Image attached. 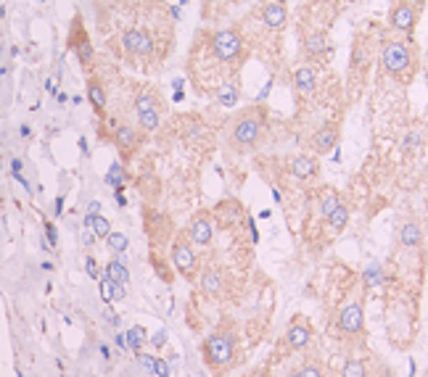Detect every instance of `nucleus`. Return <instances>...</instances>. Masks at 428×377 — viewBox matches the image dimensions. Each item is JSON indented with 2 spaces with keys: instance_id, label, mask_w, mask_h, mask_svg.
<instances>
[{
  "instance_id": "48",
  "label": "nucleus",
  "mask_w": 428,
  "mask_h": 377,
  "mask_svg": "<svg viewBox=\"0 0 428 377\" xmlns=\"http://www.w3.org/2000/svg\"><path fill=\"white\" fill-rule=\"evenodd\" d=\"M80 148H82V153L88 156V140H85V137H80Z\"/></svg>"
},
{
  "instance_id": "20",
  "label": "nucleus",
  "mask_w": 428,
  "mask_h": 377,
  "mask_svg": "<svg viewBox=\"0 0 428 377\" xmlns=\"http://www.w3.org/2000/svg\"><path fill=\"white\" fill-rule=\"evenodd\" d=\"M397 237H400L402 248H420L423 246V227L418 219H407L400 224L397 230Z\"/></svg>"
},
{
  "instance_id": "47",
  "label": "nucleus",
  "mask_w": 428,
  "mask_h": 377,
  "mask_svg": "<svg viewBox=\"0 0 428 377\" xmlns=\"http://www.w3.org/2000/svg\"><path fill=\"white\" fill-rule=\"evenodd\" d=\"M402 3H410V6H415V8H420V6H423V0H402Z\"/></svg>"
},
{
  "instance_id": "7",
  "label": "nucleus",
  "mask_w": 428,
  "mask_h": 377,
  "mask_svg": "<svg viewBox=\"0 0 428 377\" xmlns=\"http://www.w3.org/2000/svg\"><path fill=\"white\" fill-rule=\"evenodd\" d=\"M336 333L341 340H362L365 338V303L362 296L349 299L336 314Z\"/></svg>"
},
{
  "instance_id": "18",
  "label": "nucleus",
  "mask_w": 428,
  "mask_h": 377,
  "mask_svg": "<svg viewBox=\"0 0 428 377\" xmlns=\"http://www.w3.org/2000/svg\"><path fill=\"white\" fill-rule=\"evenodd\" d=\"M291 85H294L299 98H312L318 92V72L309 64L296 66L294 74H291Z\"/></svg>"
},
{
  "instance_id": "19",
  "label": "nucleus",
  "mask_w": 428,
  "mask_h": 377,
  "mask_svg": "<svg viewBox=\"0 0 428 377\" xmlns=\"http://www.w3.org/2000/svg\"><path fill=\"white\" fill-rule=\"evenodd\" d=\"M88 101L93 106V111L98 117H106V108H108V92H106V85L101 82V77H88Z\"/></svg>"
},
{
  "instance_id": "12",
  "label": "nucleus",
  "mask_w": 428,
  "mask_h": 377,
  "mask_svg": "<svg viewBox=\"0 0 428 377\" xmlns=\"http://www.w3.org/2000/svg\"><path fill=\"white\" fill-rule=\"evenodd\" d=\"M143 137L146 132H140L138 124H130V122H111V140L120 148V153L124 158H130L143 145Z\"/></svg>"
},
{
  "instance_id": "21",
  "label": "nucleus",
  "mask_w": 428,
  "mask_h": 377,
  "mask_svg": "<svg viewBox=\"0 0 428 377\" xmlns=\"http://www.w3.org/2000/svg\"><path fill=\"white\" fill-rule=\"evenodd\" d=\"M238 98H241V85H238V79H230V82H225V85H220L212 95L214 103L225 106V108L238 103Z\"/></svg>"
},
{
  "instance_id": "27",
  "label": "nucleus",
  "mask_w": 428,
  "mask_h": 377,
  "mask_svg": "<svg viewBox=\"0 0 428 377\" xmlns=\"http://www.w3.org/2000/svg\"><path fill=\"white\" fill-rule=\"evenodd\" d=\"M124 335H127V349H130L133 353H140L143 351V346L148 343V330L143 325L130 327Z\"/></svg>"
},
{
  "instance_id": "23",
  "label": "nucleus",
  "mask_w": 428,
  "mask_h": 377,
  "mask_svg": "<svg viewBox=\"0 0 428 377\" xmlns=\"http://www.w3.org/2000/svg\"><path fill=\"white\" fill-rule=\"evenodd\" d=\"M98 287H101V299L106 301V303H114V301H124V296H127V285H122V283H114V280H108L106 274L98 280Z\"/></svg>"
},
{
  "instance_id": "44",
  "label": "nucleus",
  "mask_w": 428,
  "mask_h": 377,
  "mask_svg": "<svg viewBox=\"0 0 428 377\" xmlns=\"http://www.w3.org/2000/svg\"><path fill=\"white\" fill-rule=\"evenodd\" d=\"M54 214L56 217H61V214H64V195H58V198H56V203H54Z\"/></svg>"
},
{
  "instance_id": "51",
  "label": "nucleus",
  "mask_w": 428,
  "mask_h": 377,
  "mask_svg": "<svg viewBox=\"0 0 428 377\" xmlns=\"http://www.w3.org/2000/svg\"><path fill=\"white\" fill-rule=\"evenodd\" d=\"M93 3H95V6H104V8H106L111 0H93Z\"/></svg>"
},
{
  "instance_id": "53",
  "label": "nucleus",
  "mask_w": 428,
  "mask_h": 377,
  "mask_svg": "<svg viewBox=\"0 0 428 377\" xmlns=\"http://www.w3.org/2000/svg\"><path fill=\"white\" fill-rule=\"evenodd\" d=\"M40 3H45V0H40Z\"/></svg>"
},
{
  "instance_id": "26",
  "label": "nucleus",
  "mask_w": 428,
  "mask_h": 377,
  "mask_svg": "<svg viewBox=\"0 0 428 377\" xmlns=\"http://www.w3.org/2000/svg\"><path fill=\"white\" fill-rule=\"evenodd\" d=\"M338 377H370V369H368V362L360 359V356H349Z\"/></svg>"
},
{
  "instance_id": "16",
  "label": "nucleus",
  "mask_w": 428,
  "mask_h": 377,
  "mask_svg": "<svg viewBox=\"0 0 428 377\" xmlns=\"http://www.w3.org/2000/svg\"><path fill=\"white\" fill-rule=\"evenodd\" d=\"M199 290L209 299H220L225 293V272L220 267H206L199 272Z\"/></svg>"
},
{
  "instance_id": "5",
  "label": "nucleus",
  "mask_w": 428,
  "mask_h": 377,
  "mask_svg": "<svg viewBox=\"0 0 428 377\" xmlns=\"http://www.w3.org/2000/svg\"><path fill=\"white\" fill-rule=\"evenodd\" d=\"M170 261L174 267V274H180L183 280L193 283L201 272V256L199 248L188 240L186 230L183 233H174L172 243H170Z\"/></svg>"
},
{
  "instance_id": "10",
  "label": "nucleus",
  "mask_w": 428,
  "mask_h": 377,
  "mask_svg": "<svg viewBox=\"0 0 428 377\" xmlns=\"http://www.w3.org/2000/svg\"><path fill=\"white\" fill-rule=\"evenodd\" d=\"M69 48L74 51L82 69L90 74V69L95 66V48L90 37H88V32H85V24H82L80 16H74V24L69 29Z\"/></svg>"
},
{
  "instance_id": "9",
  "label": "nucleus",
  "mask_w": 428,
  "mask_h": 377,
  "mask_svg": "<svg viewBox=\"0 0 428 377\" xmlns=\"http://www.w3.org/2000/svg\"><path fill=\"white\" fill-rule=\"evenodd\" d=\"M214 233H217V224H214V214L212 211H196L193 217H190V221H188L186 227V235L188 240L193 243V246L199 248V251H204V248H209L214 243Z\"/></svg>"
},
{
  "instance_id": "8",
  "label": "nucleus",
  "mask_w": 428,
  "mask_h": 377,
  "mask_svg": "<svg viewBox=\"0 0 428 377\" xmlns=\"http://www.w3.org/2000/svg\"><path fill=\"white\" fill-rule=\"evenodd\" d=\"M312 338H315V330H312L309 317L307 314H296L286 327V333H283L281 349L288 353H302L312 346Z\"/></svg>"
},
{
  "instance_id": "32",
  "label": "nucleus",
  "mask_w": 428,
  "mask_h": 377,
  "mask_svg": "<svg viewBox=\"0 0 428 377\" xmlns=\"http://www.w3.org/2000/svg\"><path fill=\"white\" fill-rule=\"evenodd\" d=\"M90 230H93V235L98 237V240H106L108 233H111V221H108L104 214H98V217L90 221Z\"/></svg>"
},
{
  "instance_id": "52",
  "label": "nucleus",
  "mask_w": 428,
  "mask_h": 377,
  "mask_svg": "<svg viewBox=\"0 0 428 377\" xmlns=\"http://www.w3.org/2000/svg\"><path fill=\"white\" fill-rule=\"evenodd\" d=\"M3 13H6V8H3V6H0V19H3Z\"/></svg>"
},
{
  "instance_id": "39",
  "label": "nucleus",
  "mask_w": 428,
  "mask_h": 377,
  "mask_svg": "<svg viewBox=\"0 0 428 377\" xmlns=\"http://www.w3.org/2000/svg\"><path fill=\"white\" fill-rule=\"evenodd\" d=\"M154 375L170 377V365H167V359H159V356H156V367H154Z\"/></svg>"
},
{
  "instance_id": "50",
  "label": "nucleus",
  "mask_w": 428,
  "mask_h": 377,
  "mask_svg": "<svg viewBox=\"0 0 428 377\" xmlns=\"http://www.w3.org/2000/svg\"><path fill=\"white\" fill-rule=\"evenodd\" d=\"M283 377H299V369H296V367H294V369H288V372H286V375H283Z\"/></svg>"
},
{
  "instance_id": "4",
  "label": "nucleus",
  "mask_w": 428,
  "mask_h": 377,
  "mask_svg": "<svg viewBox=\"0 0 428 377\" xmlns=\"http://www.w3.org/2000/svg\"><path fill=\"white\" fill-rule=\"evenodd\" d=\"M381 66L391 79L410 85L418 74V51L410 37H388L381 45Z\"/></svg>"
},
{
  "instance_id": "3",
  "label": "nucleus",
  "mask_w": 428,
  "mask_h": 377,
  "mask_svg": "<svg viewBox=\"0 0 428 377\" xmlns=\"http://www.w3.org/2000/svg\"><path fill=\"white\" fill-rule=\"evenodd\" d=\"M225 127H228L225 137H228L230 148L238 151V153H249L259 145L262 135L268 130V111H265V106L259 103L249 106L238 114H233Z\"/></svg>"
},
{
  "instance_id": "41",
  "label": "nucleus",
  "mask_w": 428,
  "mask_h": 377,
  "mask_svg": "<svg viewBox=\"0 0 428 377\" xmlns=\"http://www.w3.org/2000/svg\"><path fill=\"white\" fill-rule=\"evenodd\" d=\"M241 377H275L272 372H270L268 367H259V369H252V372H246V375Z\"/></svg>"
},
{
  "instance_id": "29",
  "label": "nucleus",
  "mask_w": 428,
  "mask_h": 377,
  "mask_svg": "<svg viewBox=\"0 0 428 377\" xmlns=\"http://www.w3.org/2000/svg\"><path fill=\"white\" fill-rule=\"evenodd\" d=\"M325 221H328V227H331L334 233H341V230H344V227L349 224V206L344 203V201H341V203H338V208H336L334 214H331V217H328Z\"/></svg>"
},
{
  "instance_id": "6",
  "label": "nucleus",
  "mask_w": 428,
  "mask_h": 377,
  "mask_svg": "<svg viewBox=\"0 0 428 377\" xmlns=\"http://www.w3.org/2000/svg\"><path fill=\"white\" fill-rule=\"evenodd\" d=\"M133 114H135V124L140 127V132H156L161 127V117H164V103L154 90L140 87L133 98Z\"/></svg>"
},
{
  "instance_id": "30",
  "label": "nucleus",
  "mask_w": 428,
  "mask_h": 377,
  "mask_svg": "<svg viewBox=\"0 0 428 377\" xmlns=\"http://www.w3.org/2000/svg\"><path fill=\"white\" fill-rule=\"evenodd\" d=\"M106 246H108V251H111V253L122 256V253L130 248V237H127L124 233H117V230H111V233H108V237H106Z\"/></svg>"
},
{
  "instance_id": "11",
  "label": "nucleus",
  "mask_w": 428,
  "mask_h": 377,
  "mask_svg": "<svg viewBox=\"0 0 428 377\" xmlns=\"http://www.w3.org/2000/svg\"><path fill=\"white\" fill-rule=\"evenodd\" d=\"M146 233L151 240V251H159L167 243H172L174 237V224L167 214H161L156 208H148L146 211Z\"/></svg>"
},
{
  "instance_id": "36",
  "label": "nucleus",
  "mask_w": 428,
  "mask_h": 377,
  "mask_svg": "<svg viewBox=\"0 0 428 377\" xmlns=\"http://www.w3.org/2000/svg\"><path fill=\"white\" fill-rule=\"evenodd\" d=\"M42 227H45V240H48V246L56 248L58 246V230H56V224L51 219L42 221Z\"/></svg>"
},
{
  "instance_id": "37",
  "label": "nucleus",
  "mask_w": 428,
  "mask_h": 377,
  "mask_svg": "<svg viewBox=\"0 0 428 377\" xmlns=\"http://www.w3.org/2000/svg\"><path fill=\"white\" fill-rule=\"evenodd\" d=\"M148 343H151L156 351H161V349L167 346V330H159V333H154V338H148Z\"/></svg>"
},
{
  "instance_id": "49",
  "label": "nucleus",
  "mask_w": 428,
  "mask_h": 377,
  "mask_svg": "<svg viewBox=\"0 0 428 377\" xmlns=\"http://www.w3.org/2000/svg\"><path fill=\"white\" fill-rule=\"evenodd\" d=\"M29 135H32V130H29V124H24L22 127V137H29Z\"/></svg>"
},
{
  "instance_id": "31",
  "label": "nucleus",
  "mask_w": 428,
  "mask_h": 377,
  "mask_svg": "<svg viewBox=\"0 0 428 377\" xmlns=\"http://www.w3.org/2000/svg\"><path fill=\"white\" fill-rule=\"evenodd\" d=\"M106 185H111L114 190L124 187V167H122L120 161H114V164L108 167V171H106Z\"/></svg>"
},
{
  "instance_id": "1",
  "label": "nucleus",
  "mask_w": 428,
  "mask_h": 377,
  "mask_svg": "<svg viewBox=\"0 0 428 377\" xmlns=\"http://www.w3.org/2000/svg\"><path fill=\"white\" fill-rule=\"evenodd\" d=\"M249 58V42L238 26L199 29L188 51V79L199 95L212 98L220 85L238 79L243 61Z\"/></svg>"
},
{
  "instance_id": "22",
  "label": "nucleus",
  "mask_w": 428,
  "mask_h": 377,
  "mask_svg": "<svg viewBox=\"0 0 428 377\" xmlns=\"http://www.w3.org/2000/svg\"><path fill=\"white\" fill-rule=\"evenodd\" d=\"M328 51H331V40L325 32H309L304 37V53L309 58H322Z\"/></svg>"
},
{
  "instance_id": "24",
  "label": "nucleus",
  "mask_w": 428,
  "mask_h": 377,
  "mask_svg": "<svg viewBox=\"0 0 428 377\" xmlns=\"http://www.w3.org/2000/svg\"><path fill=\"white\" fill-rule=\"evenodd\" d=\"M338 203H341V195L336 193L334 187H322L320 198H318V208H320L322 219H328L336 208H338Z\"/></svg>"
},
{
  "instance_id": "42",
  "label": "nucleus",
  "mask_w": 428,
  "mask_h": 377,
  "mask_svg": "<svg viewBox=\"0 0 428 377\" xmlns=\"http://www.w3.org/2000/svg\"><path fill=\"white\" fill-rule=\"evenodd\" d=\"M114 346H117L120 351H130V349H127V335H124V333H117V335H114Z\"/></svg>"
},
{
  "instance_id": "45",
  "label": "nucleus",
  "mask_w": 428,
  "mask_h": 377,
  "mask_svg": "<svg viewBox=\"0 0 428 377\" xmlns=\"http://www.w3.org/2000/svg\"><path fill=\"white\" fill-rule=\"evenodd\" d=\"M124 187H120V190H114V201H117V206H127V198H124V193H122Z\"/></svg>"
},
{
  "instance_id": "28",
  "label": "nucleus",
  "mask_w": 428,
  "mask_h": 377,
  "mask_svg": "<svg viewBox=\"0 0 428 377\" xmlns=\"http://www.w3.org/2000/svg\"><path fill=\"white\" fill-rule=\"evenodd\" d=\"M296 369H299V377H325V367L318 356H307Z\"/></svg>"
},
{
  "instance_id": "35",
  "label": "nucleus",
  "mask_w": 428,
  "mask_h": 377,
  "mask_svg": "<svg viewBox=\"0 0 428 377\" xmlns=\"http://www.w3.org/2000/svg\"><path fill=\"white\" fill-rule=\"evenodd\" d=\"M85 272H88L90 280H101V277H104V272H101V267H98L95 256H85Z\"/></svg>"
},
{
  "instance_id": "17",
  "label": "nucleus",
  "mask_w": 428,
  "mask_h": 377,
  "mask_svg": "<svg viewBox=\"0 0 428 377\" xmlns=\"http://www.w3.org/2000/svg\"><path fill=\"white\" fill-rule=\"evenodd\" d=\"M288 171L299 183H309V180H315L320 174V164H318V158L309 156V153H296V156L288 158Z\"/></svg>"
},
{
  "instance_id": "14",
  "label": "nucleus",
  "mask_w": 428,
  "mask_h": 377,
  "mask_svg": "<svg viewBox=\"0 0 428 377\" xmlns=\"http://www.w3.org/2000/svg\"><path fill=\"white\" fill-rule=\"evenodd\" d=\"M418 16H420V8L397 0V3L388 8V26H391L394 32H400V35H413L415 26H418Z\"/></svg>"
},
{
  "instance_id": "43",
  "label": "nucleus",
  "mask_w": 428,
  "mask_h": 377,
  "mask_svg": "<svg viewBox=\"0 0 428 377\" xmlns=\"http://www.w3.org/2000/svg\"><path fill=\"white\" fill-rule=\"evenodd\" d=\"M104 317H106V322H108L111 327H120V317L111 312V309H106V312H104Z\"/></svg>"
},
{
  "instance_id": "54",
  "label": "nucleus",
  "mask_w": 428,
  "mask_h": 377,
  "mask_svg": "<svg viewBox=\"0 0 428 377\" xmlns=\"http://www.w3.org/2000/svg\"><path fill=\"white\" fill-rule=\"evenodd\" d=\"M426 377H428V372H426Z\"/></svg>"
},
{
  "instance_id": "13",
  "label": "nucleus",
  "mask_w": 428,
  "mask_h": 377,
  "mask_svg": "<svg viewBox=\"0 0 428 377\" xmlns=\"http://www.w3.org/2000/svg\"><path fill=\"white\" fill-rule=\"evenodd\" d=\"M256 19H259V24L265 26L268 32L281 35L283 29L288 26V6H286V0H265L259 6V11H256Z\"/></svg>"
},
{
  "instance_id": "34",
  "label": "nucleus",
  "mask_w": 428,
  "mask_h": 377,
  "mask_svg": "<svg viewBox=\"0 0 428 377\" xmlns=\"http://www.w3.org/2000/svg\"><path fill=\"white\" fill-rule=\"evenodd\" d=\"M138 356V365L143 369V375H154V367H156V356H151V353H135Z\"/></svg>"
},
{
  "instance_id": "15",
  "label": "nucleus",
  "mask_w": 428,
  "mask_h": 377,
  "mask_svg": "<svg viewBox=\"0 0 428 377\" xmlns=\"http://www.w3.org/2000/svg\"><path fill=\"white\" fill-rule=\"evenodd\" d=\"M338 137H341V130H338V124L328 122V124H322V127H318V130H315V135H312L309 145H312V151H315L318 156H325V153H331L336 145H338Z\"/></svg>"
},
{
  "instance_id": "33",
  "label": "nucleus",
  "mask_w": 428,
  "mask_h": 377,
  "mask_svg": "<svg viewBox=\"0 0 428 377\" xmlns=\"http://www.w3.org/2000/svg\"><path fill=\"white\" fill-rule=\"evenodd\" d=\"M22 169H24V167H22V161H19V158H11V177L24 185V190H27V193H35V190H32V185H29V180L22 174Z\"/></svg>"
},
{
  "instance_id": "2",
  "label": "nucleus",
  "mask_w": 428,
  "mask_h": 377,
  "mask_svg": "<svg viewBox=\"0 0 428 377\" xmlns=\"http://www.w3.org/2000/svg\"><path fill=\"white\" fill-rule=\"evenodd\" d=\"M241 335L233 319H222L201 343V359L214 377H225L241 362Z\"/></svg>"
},
{
  "instance_id": "38",
  "label": "nucleus",
  "mask_w": 428,
  "mask_h": 377,
  "mask_svg": "<svg viewBox=\"0 0 428 377\" xmlns=\"http://www.w3.org/2000/svg\"><path fill=\"white\" fill-rule=\"evenodd\" d=\"M80 240H82V246H85V248H93L98 237L93 235V230H90V227H85V230H82V235H80Z\"/></svg>"
},
{
  "instance_id": "25",
  "label": "nucleus",
  "mask_w": 428,
  "mask_h": 377,
  "mask_svg": "<svg viewBox=\"0 0 428 377\" xmlns=\"http://www.w3.org/2000/svg\"><path fill=\"white\" fill-rule=\"evenodd\" d=\"M104 274H106L108 280H114V283H122V285L130 283V269H127V264L120 256H114V259L108 261L106 267H104Z\"/></svg>"
},
{
  "instance_id": "46",
  "label": "nucleus",
  "mask_w": 428,
  "mask_h": 377,
  "mask_svg": "<svg viewBox=\"0 0 428 377\" xmlns=\"http://www.w3.org/2000/svg\"><path fill=\"white\" fill-rule=\"evenodd\" d=\"M98 351H101V359H104V362H111V351H108L106 343H101V346H98Z\"/></svg>"
},
{
  "instance_id": "40",
  "label": "nucleus",
  "mask_w": 428,
  "mask_h": 377,
  "mask_svg": "<svg viewBox=\"0 0 428 377\" xmlns=\"http://www.w3.org/2000/svg\"><path fill=\"white\" fill-rule=\"evenodd\" d=\"M172 85H174L172 101H174V103H180V101H183V95H186V90H183V85H186V82H183V79H174Z\"/></svg>"
}]
</instances>
